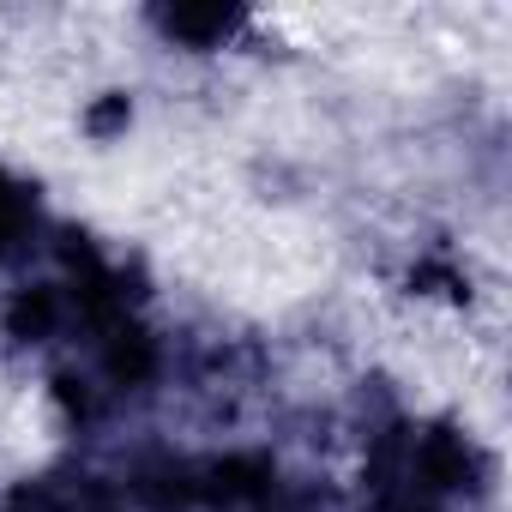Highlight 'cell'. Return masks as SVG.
Masks as SVG:
<instances>
[{
  "label": "cell",
  "mask_w": 512,
  "mask_h": 512,
  "mask_svg": "<svg viewBox=\"0 0 512 512\" xmlns=\"http://www.w3.org/2000/svg\"><path fill=\"white\" fill-rule=\"evenodd\" d=\"M229 25V13H169V31L181 37H217Z\"/></svg>",
  "instance_id": "obj_1"
},
{
  "label": "cell",
  "mask_w": 512,
  "mask_h": 512,
  "mask_svg": "<svg viewBox=\"0 0 512 512\" xmlns=\"http://www.w3.org/2000/svg\"><path fill=\"white\" fill-rule=\"evenodd\" d=\"M19 223V205H13V193H0V229H13Z\"/></svg>",
  "instance_id": "obj_2"
}]
</instances>
